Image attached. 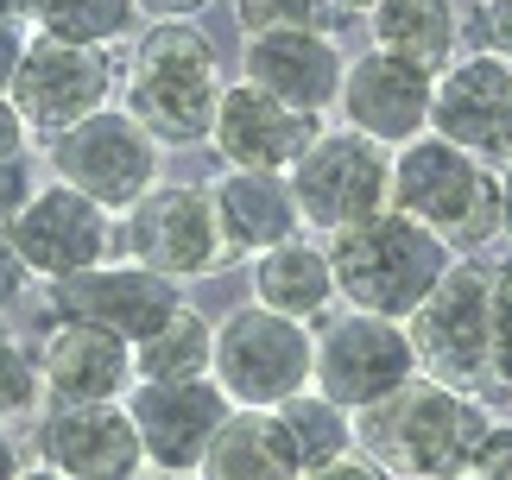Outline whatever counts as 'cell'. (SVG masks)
<instances>
[{
    "mask_svg": "<svg viewBox=\"0 0 512 480\" xmlns=\"http://www.w3.org/2000/svg\"><path fill=\"white\" fill-rule=\"evenodd\" d=\"M222 57L196 19H159L133 38L121 64V102L159 146H203L222 108Z\"/></svg>",
    "mask_w": 512,
    "mask_h": 480,
    "instance_id": "cell-1",
    "label": "cell"
},
{
    "mask_svg": "<svg viewBox=\"0 0 512 480\" xmlns=\"http://www.w3.org/2000/svg\"><path fill=\"white\" fill-rule=\"evenodd\" d=\"M487 424H494V411L475 392L418 373L373 411H354V443L373 462H386L399 480H449V474H468Z\"/></svg>",
    "mask_w": 512,
    "mask_h": 480,
    "instance_id": "cell-2",
    "label": "cell"
},
{
    "mask_svg": "<svg viewBox=\"0 0 512 480\" xmlns=\"http://www.w3.org/2000/svg\"><path fill=\"white\" fill-rule=\"evenodd\" d=\"M329 240V266H336V291L348 310H380V316H405L443 285V272L462 253H449L424 222H411L405 209H380L367 222H354Z\"/></svg>",
    "mask_w": 512,
    "mask_h": 480,
    "instance_id": "cell-3",
    "label": "cell"
},
{
    "mask_svg": "<svg viewBox=\"0 0 512 480\" xmlns=\"http://www.w3.org/2000/svg\"><path fill=\"white\" fill-rule=\"evenodd\" d=\"M392 209L424 222L449 253H487L500 240V165L424 133L392 152Z\"/></svg>",
    "mask_w": 512,
    "mask_h": 480,
    "instance_id": "cell-4",
    "label": "cell"
},
{
    "mask_svg": "<svg viewBox=\"0 0 512 480\" xmlns=\"http://www.w3.org/2000/svg\"><path fill=\"white\" fill-rule=\"evenodd\" d=\"M317 373V329L266 304H241L215 323L209 379L228 392L234 411H279Z\"/></svg>",
    "mask_w": 512,
    "mask_h": 480,
    "instance_id": "cell-5",
    "label": "cell"
},
{
    "mask_svg": "<svg viewBox=\"0 0 512 480\" xmlns=\"http://www.w3.org/2000/svg\"><path fill=\"white\" fill-rule=\"evenodd\" d=\"M159 152L165 146L121 102L95 108L89 120H76V127H64L57 139H45L51 177H57V184H70V190H83L89 203H102L108 215L133 209L152 184H159V165H165Z\"/></svg>",
    "mask_w": 512,
    "mask_h": 480,
    "instance_id": "cell-6",
    "label": "cell"
},
{
    "mask_svg": "<svg viewBox=\"0 0 512 480\" xmlns=\"http://www.w3.org/2000/svg\"><path fill=\"white\" fill-rule=\"evenodd\" d=\"M418 373H424L418 348H411V329L399 316L342 304L317 323V373H310V386L323 398H336L342 411H373L380 398L411 386Z\"/></svg>",
    "mask_w": 512,
    "mask_h": 480,
    "instance_id": "cell-7",
    "label": "cell"
},
{
    "mask_svg": "<svg viewBox=\"0 0 512 480\" xmlns=\"http://www.w3.org/2000/svg\"><path fill=\"white\" fill-rule=\"evenodd\" d=\"M285 177H291V196H298L310 234H342L354 222H367V215L392 209V152L380 139L342 127V120L310 139L304 158Z\"/></svg>",
    "mask_w": 512,
    "mask_h": 480,
    "instance_id": "cell-8",
    "label": "cell"
},
{
    "mask_svg": "<svg viewBox=\"0 0 512 480\" xmlns=\"http://www.w3.org/2000/svg\"><path fill=\"white\" fill-rule=\"evenodd\" d=\"M121 259H133L146 272H165L177 285L215 278L228 266V247H222L209 184H171V177H159L133 209H121Z\"/></svg>",
    "mask_w": 512,
    "mask_h": 480,
    "instance_id": "cell-9",
    "label": "cell"
},
{
    "mask_svg": "<svg viewBox=\"0 0 512 480\" xmlns=\"http://www.w3.org/2000/svg\"><path fill=\"white\" fill-rule=\"evenodd\" d=\"M114 89H121V64H114L102 45H70V38L32 32L7 95H13V108L26 114L32 139H57L64 127L89 120L95 108H108Z\"/></svg>",
    "mask_w": 512,
    "mask_h": 480,
    "instance_id": "cell-10",
    "label": "cell"
},
{
    "mask_svg": "<svg viewBox=\"0 0 512 480\" xmlns=\"http://www.w3.org/2000/svg\"><path fill=\"white\" fill-rule=\"evenodd\" d=\"M418 367L443 386L481 392L487 386V259L468 253L443 272V285L405 316Z\"/></svg>",
    "mask_w": 512,
    "mask_h": 480,
    "instance_id": "cell-11",
    "label": "cell"
},
{
    "mask_svg": "<svg viewBox=\"0 0 512 480\" xmlns=\"http://www.w3.org/2000/svg\"><path fill=\"white\" fill-rule=\"evenodd\" d=\"M7 234H13L19 259L32 266V278H45V285L76 278L121 253V215H108L102 203H89L83 190L57 184V177L32 190V203L7 222Z\"/></svg>",
    "mask_w": 512,
    "mask_h": 480,
    "instance_id": "cell-12",
    "label": "cell"
},
{
    "mask_svg": "<svg viewBox=\"0 0 512 480\" xmlns=\"http://www.w3.org/2000/svg\"><path fill=\"white\" fill-rule=\"evenodd\" d=\"M32 462H51L70 480H133L146 468L127 398L102 405H45L32 424Z\"/></svg>",
    "mask_w": 512,
    "mask_h": 480,
    "instance_id": "cell-13",
    "label": "cell"
},
{
    "mask_svg": "<svg viewBox=\"0 0 512 480\" xmlns=\"http://www.w3.org/2000/svg\"><path fill=\"white\" fill-rule=\"evenodd\" d=\"M430 89H437L430 70L367 45L361 57H348V70H342L336 120L354 133H367V139H380L386 152H399V146L430 133Z\"/></svg>",
    "mask_w": 512,
    "mask_h": 480,
    "instance_id": "cell-14",
    "label": "cell"
},
{
    "mask_svg": "<svg viewBox=\"0 0 512 480\" xmlns=\"http://www.w3.org/2000/svg\"><path fill=\"white\" fill-rule=\"evenodd\" d=\"M177 304H184L177 278L146 272V266H133V259H121V253L102 259V266H89V272H76V278H57V285H51V310H57V316L95 323V329L121 335V342H146V335L159 329Z\"/></svg>",
    "mask_w": 512,
    "mask_h": 480,
    "instance_id": "cell-15",
    "label": "cell"
},
{
    "mask_svg": "<svg viewBox=\"0 0 512 480\" xmlns=\"http://www.w3.org/2000/svg\"><path fill=\"white\" fill-rule=\"evenodd\" d=\"M506 120H512V64L494 51H462L437 70L430 89V133L449 146L500 165L506 158Z\"/></svg>",
    "mask_w": 512,
    "mask_h": 480,
    "instance_id": "cell-16",
    "label": "cell"
},
{
    "mask_svg": "<svg viewBox=\"0 0 512 480\" xmlns=\"http://www.w3.org/2000/svg\"><path fill=\"white\" fill-rule=\"evenodd\" d=\"M127 411L140 430L146 468H196L234 405L209 373H196V379H133Z\"/></svg>",
    "mask_w": 512,
    "mask_h": 480,
    "instance_id": "cell-17",
    "label": "cell"
},
{
    "mask_svg": "<svg viewBox=\"0 0 512 480\" xmlns=\"http://www.w3.org/2000/svg\"><path fill=\"white\" fill-rule=\"evenodd\" d=\"M317 133H323V114L285 108L279 95L253 89L241 76V83L222 89L209 146H215V158H222V171H291Z\"/></svg>",
    "mask_w": 512,
    "mask_h": 480,
    "instance_id": "cell-18",
    "label": "cell"
},
{
    "mask_svg": "<svg viewBox=\"0 0 512 480\" xmlns=\"http://www.w3.org/2000/svg\"><path fill=\"white\" fill-rule=\"evenodd\" d=\"M38 386H45V405H102V398H127L133 392V342L76 323V316H51L45 335H38Z\"/></svg>",
    "mask_w": 512,
    "mask_h": 480,
    "instance_id": "cell-19",
    "label": "cell"
},
{
    "mask_svg": "<svg viewBox=\"0 0 512 480\" xmlns=\"http://www.w3.org/2000/svg\"><path fill=\"white\" fill-rule=\"evenodd\" d=\"M342 70H348V51L336 45V32H317V26L253 32L241 57V76L253 89L279 95L285 108H304V114H336Z\"/></svg>",
    "mask_w": 512,
    "mask_h": 480,
    "instance_id": "cell-20",
    "label": "cell"
},
{
    "mask_svg": "<svg viewBox=\"0 0 512 480\" xmlns=\"http://www.w3.org/2000/svg\"><path fill=\"white\" fill-rule=\"evenodd\" d=\"M209 203H215V222H222L228 259H253L291 234H304V209L291 196L285 171H222L209 184Z\"/></svg>",
    "mask_w": 512,
    "mask_h": 480,
    "instance_id": "cell-21",
    "label": "cell"
},
{
    "mask_svg": "<svg viewBox=\"0 0 512 480\" xmlns=\"http://www.w3.org/2000/svg\"><path fill=\"white\" fill-rule=\"evenodd\" d=\"M247 285H253V304H266L279 316H298L310 329L342 304L336 266H329V240L310 234V228L279 240V247H266V253H253L247 259Z\"/></svg>",
    "mask_w": 512,
    "mask_h": 480,
    "instance_id": "cell-22",
    "label": "cell"
},
{
    "mask_svg": "<svg viewBox=\"0 0 512 480\" xmlns=\"http://www.w3.org/2000/svg\"><path fill=\"white\" fill-rule=\"evenodd\" d=\"M367 45L437 76L449 70V57H462V7L456 0H373Z\"/></svg>",
    "mask_w": 512,
    "mask_h": 480,
    "instance_id": "cell-23",
    "label": "cell"
},
{
    "mask_svg": "<svg viewBox=\"0 0 512 480\" xmlns=\"http://www.w3.org/2000/svg\"><path fill=\"white\" fill-rule=\"evenodd\" d=\"M196 474L203 480H298L304 468H298V455H291L272 411H228L222 430L209 436Z\"/></svg>",
    "mask_w": 512,
    "mask_h": 480,
    "instance_id": "cell-24",
    "label": "cell"
},
{
    "mask_svg": "<svg viewBox=\"0 0 512 480\" xmlns=\"http://www.w3.org/2000/svg\"><path fill=\"white\" fill-rule=\"evenodd\" d=\"M215 360V323L196 304H177L146 342H133V373L140 379H196Z\"/></svg>",
    "mask_w": 512,
    "mask_h": 480,
    "instance_id": "cell-25",
    "label": "cell"
},
{
    "mask_svg": "<svg viewBox=\"0 0 512 480\" xmlns=\"http://www.w3.org/2000/svg\"><path fill=\"white\" fill-rule=\"evenodd\" d=\"M272 417H279V430H285V443H291V455H298L304 474L323 468V462H336V455H348V449H361V443H354V411H342L336 398H323L317 386H304L298 398H285Z\"/></svg>",
    "mask_w": 512,
    "mask_h": 480,
    "instance_id": "cell-26",
    "label": "cell"
},
{
    "mask_svg": "<svg viewBox=\"0 0 512 480\" xmlns=\"http://www.w3.org/2000/svg\"><path fill=\"white\" fill-rule=\"evenodd\" d=\"M133 26H140V0H45V19H38V32L102 51L121 45Z\"/></svg>",
    "mask_w": 512,
    "mask_h": 480,
    "instance_id": "cell-27",
    "label": "cell"
},
{
    "mask_svg": "<svg viewBox=\"0 0 512 480\" xmlns=\"http://www.w3.org/2000/svg\"><path fill=\"white\" fill-rule=\"evenodd\" d=\"M487 386L512 392V259H487Z\"/></svg>",
    "mask_w": 512,
    "mask_h": 480,
    "instance_id": "cell-28",
    "label": "cell"
},
{
    "mask_svg": "<svg viewBox=\"0 0 512 480\" xmlns=\"http://www.w3.org/2000/svg\"><path fill=\"white\" fill-rule=\"evenodd\" d=\"M45 405V386H38V360L32 348L13 335V323L0 316V424H13V417H26Z\"/></svg>",
    "mask_w": 512,
    "mask_h": 480,
    "instance_id": "cell-29",
    "label": "cell"
},
{
    "mask_svg": "<svg viewBox=\"0 0 512 480\" xmlns=\"http://www.w3.org/2000/svg\"><path fill=\"white\" fill-rule=\"evenodd\" d=\"M241 32H285V26H317V32H336L342 13H329L323 0H228Z\"/></svg>",
    "mask_w": 512,
    "mask_h": 480,
    "instance_id": "cell-30",
    "label": "cell"
},
{
    "mask_svg": "<svg viewBox=\"0 0 512 480\" xmlns=\"http://www.w3.org/2000/svg\"><path fill=\"white\" fill-rule=\"evenodd\" d=\"M468 474L475 480H512V424L506 417H494L481 436V449H475V462H468Z\"/></svg>",
    "mask_w": 512,
    "mask_h": 480,
    "instance_id": "cell-31",
    "label": "cell"
},
{
    "mask_svg": "<svg viewBox=\"0 0 512 480\" xmlns=\"http://www.w3.org/2000/svg\"><path fill=\"white\" fill-rule=\"evenodd\" d=\"M475 38H481V51H494V57H506V64H512V0H481Z\"/></svg>",
    "mask_w": 512,
    "mask_h": 480,
    "instance_id": "cell-32",
    "label": "cell"
},
{
    "mask_svg": "<svg viewBox=\"0 0 512 480\" xmlns=\"http://www.w3.org/2000/svg\"><path fill=\"white\" fill-rule=\"evenodd\" d=\"M298 480H399L386 462H373L367 449H348V455H336V462H323V468H310V474H298Z\"/></svg>",
    "mask_w": 512,
    "mask_h": 480,
    "instance_id": "cell-33",
    "label": "cell"
},
{
    "mask_svg": "<svg viewBox=\"0 0 512 480\" xmlns=\"http://www.w3.org/2000/svg\"><path fill=\"white\" fill-rule=\"evenodd\" d=\"M26 285H32V266L19 259V247H13V234H7V222H0V316H7L19 297H26Z\"/></svg>",
    "mask_w": 512,
    "mask_h": 480,
    "instance_id": "cell-34",
    "label": "cell"
},
{
    "mask_svg": "<svg viewBox=\"0 0 512 480\" xmlns=\"http://www.w3.org/2000/svg\"><path fill=\"white\" fill-rule=\"evenodd\" d=\"M19 158H32V127H26V114L13 108V95H0V171L19 165Z\"/></svg>",
    "mask_w": 512,
    "mask_h": 480,
    "instance_id": "cell-35",
    "label": "cell"
},
{
    "mask_svg": "<svg viewBox=\"0 0 512 480\" xmlns=\"http://www.w3.org/2000/svg\"><path fill=\"white\" fill-rule=\"evenodd\" d=\"M32 190H38L32 184V158H19V165L0 171V222H13V215L32 203Z\"/></svg>",
    "mask_w": 512,
    "mask_h": 480,
    "instance_id": "cell-36",
    "label": "cell"
},
{
    "mask_svg": "<svg viewBox=\"0 0 512 480\" xmlns=\"http://www.w3.org/2000/svg\"><path fill=\"white\" fill-rule=\"evenodd\" d=\"M26 38H32V32H13V26H0V95H7V89H13V76H19Z\"/></svg>",
    "mask_w": 512,
    "mask_h": 480,
    "instance_id": "cell-37",
    "label": "cell"
},
{
    "mask_svg": "<svg viewBox=\"0 0 512 480\" xmlns=\"http://www.w3.org/2000/svg\"><path fill=\"white\" fill-rule=\"evenodd\" d=\"M209 0H140V19L146 26H159V19H196Z\"/></svg>",
    "mask_w": 512,
    "mask_h": 480,
    "instance_id": "cell-38",
    "label": "cell"
},
{
    "mask_svg": "<svg viewBox=\"0 0 512 480\" xmlns=\"http://www.w3.org/2000/svg\"><path fill=\"white\" fill-rule=\"evenodd\" d=\"M38 19H45V0H0V26L38 32Z\"/></svg>",
    "mask_w": 512,
    "mask_h": 480,
    "instance_id": "cell-39",
    "label": "cell"
},
{
    "mask_svg": "<svg viewBox=\"0 0 512 480\" xmlns=\"http://www.w3.org/2000/svg\"><path fill=\"white\" fill-rule=\"evenodd\" d=\"M500 240H512V158H500Z\"/></svg>",
    "mask_w": 512,
    "mask_h": 480,
    "instance_id": "cell-40",
    "label": "cell"
},
{
    "mask_svg": "<svg viewBox=\"0 0 512 480\" xmlns=\"http://www.w3.org/2000/svg\"><path fill=\"white\" fill-rule=\"evenodd\" d=\"M19 468H26V449H19L13 436H7V424H0V480H13Z\"/></svg>",
    "mask_w": 512,
    "mask_h": 480,
    "instance_id": "cell-41",
    "label": "cell"
},
{
    "mask_svg": "<svg viewBox=\"0 0 512 480\" xmlns=\"http://www.w3.org/2000/svg\"><path fill=\"white\" fill-rule=\"evenodd\" d=\"M323 7H329V13H342V19H367L373 0H323Z\"/></svg>",
    "mask_w": 512,
    "mask_h": 480,
    "instance_id": "cell-42",
    "label": "cell"
},
{
    "mask_svg": "<svg viewBox=\"0 0 512 480\" xmlns=\"http://www.w3.org/2000/svg\"><path fill=\"white\" fill-rule=\"evenodd\" d=\"M13 480H70V474H57L51 462H26V468H19Z\"/></svg>",
    "mask_w": 512,
    "mask_h": 480,
    "instance_id": "cell-43",
    "label": "cell"
},
{
    "mask_svg": "<svg viewBox=\"0 0 512 480\" xmlns=\"http://www.w3.org/2000/svg\"><path fill=\"white\" fill-rule=\"evenodd\" d=\"M140 480H203V474H196V468H146Z\"/></svg>",
    "mask_w": 512,
    "mask_h": 480,
    "instance_id": "cell-44",
    "label": "cell"
},
{
    "mask_svg": "<svg viewBox=\"0 0 512 480\" xmlns=\"http://www.w3.org/2000/svg\"><path fill=\"white\" fill-rule=\"evenodd\" d=\"M506 158H512V120H506Z\"/></svg>",
    "mask_w": 512,
    "mask_h": 480,
    "instance_id": "cell-45",
    "label": "cell"
},
{
    "mask_svg": "<svg viewBox=\"0 0 512 480\" xmlns=\"http://www.w3.org/2000/svg\"><path fill=\"white\" fill-rule=\"evenodd\" d=\"M449 480H475V474H449Z\"/></svg>",
    "mask_w": 512,
    "mask_h": 480,
    "instance_id": "cell-46",
    "label": "cell"
},
{
    "mask_svg": "<svg viewBox=\"0 0 512 480\" xmlns=\"http://www.w3.org/2000/svg\"><path fill=\"white\" fill-rule=\"evenodd\" d=\"M140 474H146V468H140ZM140 474H133V480H140Z\"/></svg>",
    "mask_w": 512,
    "mask_h": 480,
    "instance_id": "cell-47",
    "label": "cell"
}]
</instances>
